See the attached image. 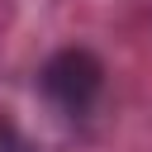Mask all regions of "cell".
<instances>
[{
  "label": "cell",
  "instance_id": "6da1fadb",
  "mask_svg": "<svg viewBox=\"0 0 152 152\" xmlns=\"http://www.w3.org/2000/svg\"><path fill=\"white\" fill-rule=\"evenodd\" d=\"M38 90H43V100H48L62 119H86V114L95 109L100 90H104V66H100V57L86 52V48H62V52H52V57L43 62Z\"/></svg>",
  "mask_w": 152,
  "mask_h": 152
}]
</instances>
